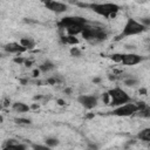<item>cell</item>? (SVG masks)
I'll use <instances>...</instances> for the list:
<instances>
[{
  "label": "cell",
  "instance_id": "obj_1",
  "mask_svg": "<svg viewBox=\"0 0 150 150\" xmlns=\"http://www.w3.org/2000/svg\"><path fill=\"white\" fill-rule=\"evenodd\" d=\"M88 8L94 11L96 14L102 15L104 18H114L117 12L120 11V6L112 2H104V4H97V2H89Z\"/></svg>",
  "mask_w": 150,
  "mask_h": 150
},
{
  "label": "cell",
  "instance_id": "obj_2",
  "mask_svg": "<svg viewBox=\"0 0 150 150\" xmlns=\"http://www.w3.org/2000/svg\"><path fill=\"white\" fill-rule=\"evenodd\" d=\"M107 93L110 97V103L109 104L115 107V108L130 102V96L120 87H115V88L108 90Z\"/></svg>",
  "mask_w": 150,
  "mask_h": 150
},
{
  "label": "cell",
  "instance_id": "obj_3",
  "mask_svg": "<svg viewBox=\"0 0 150 150\" xmlns=\"http://www.w3.org/2000/svg\"><path fill=\"white\" fill-rule=\"evenodd\" d=\"M148 28L144 27L139 21H137L136 19H128L123 29H122V33H121V36H132V35H137V34H141L143 33L144 30H146Z\"/></svg>",
  "mask_w": 150,
  "mask_h": 150
},
{
  "label": "cell",
  "instance_id": "obj_4",
  "mask_svg": "<svg viewBox=\"0 0 150 150\" xmlns=\"http://www.w3.org/2000/svg\"><path fill=\"white\" fill-rule=\"evenodd\" d=\"M136 112H138V107L136 103H131V102L122 104L120 107H116L111 111V114L114 116H118V117H128V116H131Z\"/></svg>",
  "mask_w": 150,
  "mask_h": 150
},
{
  "label": "cell",
  "instance_id": "obj_5",
  "mask_svg": "<svg viewBox=\"0 0 150 150\" xmlns=\"http://www.w3.org/2000/svg\"><path fill=\"white\" fill-rule=\"evenodd\" d=\"M77 23H87V20L82 16H64L59 22V27L62 29H67Z\"/></svg>",
  "mask_w": 150,
  "mask_h": 150
},
{
  "label": "cell",
  "instance_id": "obj_6",
  "mask_svg": "<svg viewBox=\"0 0 150 150\" xmlns=\"http://www.w3.org/2000/svg\"><path fill=\"white\" fill-rule=\"evenodd\" d=\"M97 96L95 95H80L77 97V102L84 108V109H94L97 105Z\"/></svg>",
  "mask_w": 150,
  "mask_h": 150
},
{
  "label": "cell",
  "instance_id": "obj_7",
  "mask_svg": "<svg viewBox=\"0 0 150 150\" xmlns=\"http://www.w3.org/2000/svg\"><path fill=\"white\" fill-rule=\"evenodd\" d=\"M45 7L56 14H60V13H63L68 9V5L64 4V2H60V1H46L45 2Z\"/></svg>",
  "mask_w": 150,
  "mask_h": 150
},
{
  "label": "cell",
  "instance_id": "obj_8",
  "mask_svg": "<svg viewBox=\"0 0 150 150\" xmlns=\"http://www.w3.org/2000/svg\"><path fill=\"white\" fill-rule=\"evenodd\" d=\"M143 61V57L138 54H135V53H128V54H122V64L124 66H135V64H138Z\"/></svg>",
  "mask_w": 150,
  "mask_h": 150
},
{
  "label": "cell",
  "instance_id": "obj_9",
  "mask_svg": "<svg viewBox=\"0 0 150 150\" xmlns=\"http://www.w3.org/2000/svg\"><path fill=\"white\" fill-rule=\"evenodd\" d=\"M4 50L7 54H20L26 52V49L19 43V42H9L4 46Z\"/></svg>",
  "mask_w": 150,
  "mask_h": 150
},
{
  "label": "cell",
  "instance_id": "obj_10",
  "mask_svg": "<svg viewBox=\"0 0 150 150\" xmlns=\"http://www.w3.org/2000/svg\"><path fill=\"white\" fill-rule=\"evenodd\" d=\"M86 25L87 23H77V25H74V26H71V27H69V28L66 29L67 30V34L68 35H71V36H76L77 34H81Z\"/></svg>",
  "mask_w": 150,
  "mask_h": 150
},
{
  "label": "cell",
  "instance_id": "obj_11",
  "mask_svg": "<svg viewBox=\"0 0 150 150\" xmlns=\"http://www.w3.org/2000/svg\"><path fill=\"white\" fill-rule=\"evenodd\" d=\"M26 149H27L26 144L16 143V142H13V139H11L9 142H7L6 146L2 150H26Z\"/></svg>",
  "mask_w": 150,
  "mask_h": 150
},
{
  "label": "cell",
  "instance_id": "obj_12",
  "mask_svg": "<svg viewBox=\"0 0 150 150\" xmlns=\"http://www.w3.org/2000/svg\"><path fill=\"white\" fill-rule=\"evenodd\" d=\"M19 43L26 49V50H30L35 47V41L32 38H21Z\"/></svg>",
  "mask_w": 150,
  "mask_h": 150
},
{
  "label": "cell",
  "instance_id": "obj_13",
  "mask_svg": "<svg viewBox=\"0 0 150 150\" xmlns=\"http://www.w3.org/2000/svg\"><path fill=\"white\" fill-rule=\"evenodd\" d=\"M12 109L14 111H16V112H26V111H28L30 109V107L27 105L23 102H14L12 104Z\"/></svg>",
  "mask_w": 150,
  "mask_h": 150
},
{
  "label": "cell",
  "instance_id": "obj_14",
  "mask_svg": "<svg viewBox=\"0 0 150 150\" xmlns=\"http://www.w3.org/2000/svg\"><path fill=\"white\" fill-rule=\"evenodd\" d=\"M61 41L64 45H71V46L79 45V42H80L77 38L71 36V35H63V36H61Z\"/></svg>",
  "mask_w": 150,
  "mask_h": 150
},
{
  "label": "cell",
  "instance_id": "obj_15",
  "mask_svg": "<svg viewBox=\"0 0 150 150\" xmlns=\"http://www.w3.org/2000/svg\"><path fill=\"white\" fill-rule=\"evenodd\" d=\"M54 68H55L54 63H53L52 61H49V60L45 61L43 63H41V64L39 66V70H40V73H48V71H50V70L54 69Z\"/></svg>",
  "mask_w": 150,
  "mask_h": 150
},
{
  "label": "cell",
  "instance_id": "obj_16",
  "mask_svg": "<svg viewBox=\"0 0 150 150\" xmlns=\"http://www.w3.org/2000/svg\"><path fill=\"white\" fill-rule=\"evenodd\" d=\"M137 138L144 142H150V128H145L137 134Z\"/></svg>",
  "mask_w": 150,
  "mask_h": 150
},
{
  "label": "cell",
  "instance_id": "obj_17",
  "mask_svg": "<svg viewBox=\"0 0 150 150\" xmlns=\"http://www.w3.org/2000/svg\"><path fill=\"white\" fill-rule=\"evenodd\" d=\"M60 143V141L56 138V137H47L45 139V144L49 148H54V146H57Z\"/></svg>",
  "mask_w": 150,
  "mask_h": 150
},
{
  "label": "cell",
  "instance_id": "obj_18",
  "mask_svg": "<svg viewBox=\"0 0 150 150\" xmlns=\"http://www.w3.org/2000/svg\"><path fill=\"white\" fill-rule=\"evenodd\" d=\"M123 83L127 86V87H135L138 84V80L135 79V77H129V79H125L123 81Z\"/></svg>",
  "mask_w": 150,
  "mask_h": 150
},
{
  "label": "cell",
  "instance_id": "obj_19",
  "mask_svg": "<svg viewBox=\"0 0 150 150\" xmlns=\"http://www.w3.org/2000/svg\"><path fill=\"white\" fill-rule=\"evenodd\" d=\"M14 122L16 124H22V125H28L32 123V121L29 118H25V117H16V118H14Z\"/></svg>",
  "mask_w": 150,
  "mask_h": 150
},
{
  "label": "cell",
  "instance_id": "obj_20",
  "mask_svg": "<svg viewBox=\"0 0 150 150\" xmlns=\"http://www.w3.org/2000/svg\"><path fill=\"white\" fill-rule=\"evenodd\" d=\"M81 54H82V52H81L77 47L74 46V47L70 48V55H71V56H74V57H80Z\"/></svg>",
  "mask_w": 150,
  "mask_h": 150
},
{
  "label": "cell",
  "instance_id": "obj_21",
  "mask_svg": "<svg viewBox=\"0 0 150 150\" xmlns=\"http://www.w3.org/2000/svg\"><path fill=\"white\" fill-rule=\"evenodd\" d=\"M32 149L33 150H52V148L47 146L46 144H33Z\"/></svg>",
  "mask_w": 150,
  "mask_h": 150
},
{
  "label": "cell",
  "instance_id": "obj_22",
  "mask_svg": "<svg viewBox=\"0 0 150 150\" xmlns=\"http://www.w3.org/2000/svg\"><path fill=\"white\" fill-rule=\"evenodd\" d=\"M110 59H111L114 62L120 63V62H121V60H122V54H120V53H114V54H111V55H110Z\"/></svg>",
  "mask_w": 150,
  "mask_h": 150
},
{
  "label": "cell",
  "instance_id": "obj_23",
  "mask_svg": "<svg viewBox=\"0 0 150 150\" xmlns=\"http://www.w3.org/2000/svg\"><path fill=\"white\" fill-rule=\"evenodd\" d=\"M25 57H22V56H16V57H14L13 59V61L15 62V63H18V64H21V63H23L25 62Z\"/></svg>",
  "mask_w": 150,
  "mask_h": 150
},
{
  "label": "cell",
  "instance_id": "obj_24",
  "mask_svg": "<svg viewBox=\"0 0 150 150\" xmlns=\"http://www.w3.org/2000/svg\"><path fill=\"white\" fill-rule=\"evenodd\" d=\"M48 84H56L57 82H60V80H57L56 77H49V79H47V81H46Z\"/></svg>",
  "mask_w": 150,
  "mask_h": 150
},
{
  "label": "cell",
  "instance_id": "obj_25",
  "mask_svg": "<svg viewBox=\"0 0 150 150\" xmlns=\"http://www.w3.org/2000/svg\"><path fill=\"white\" fill-rule=\"evenodd\" d=\"M102 100H103V102H104L105 104H109V103H110V97H109L108 93H104V94L102 95Z\"/></svg>",
  "mask_w": 150,
  "mask_h": 150
},
{
  "label": "cell",
  "instance_id": "obj_26",
  "mask_svg": "<svg viewBox=\"0 0 150 150\" xmlns=\"http://www.w3.org/2000/svg\"><path fill=\"white\" fill-rule=\"evenodd\" d=\"M88 150H98V148H97L96 144H94V143H89V144H88Z\"/></svg>",
  "mask_w": 150,
  "mask_h": 150
},
{
  "label": "cell",
  "instance_id": "obj_27",
  "mask_svg": "<svg viewBox=\"0 0 150 150\" xmlns=\"http://www.w3.org/2000/svg\"><path fill=\"white\" fill-rule=\"evenodd\" d=\"M39 75H40V70H39V68H38V69H34V70H33V76H34V77H38Z\"/></svg>",
  "mask_w": 150,
  "mask_h": 150
},
{
  "label": "cell",
  "instance_id": "obj_28",
  "mask_svg": "<svg viewBox=\"0 0 150 150\" xmlns=\"http://www.w3.org/2000/svg\"><path fill=\"white\" fill-rule=\"evenodd\" d=\"M139 93H141V95H146L148 90H146V88H141L139 89Z\"/></svg>",
  "mask_w": 150,
  "mask_h": 150
},
{
  "label": "cell",
  "instance_id": "obj_29",
  "mask_svg": "<svg viewBox=\"0 0 150 150\" xmlns=\"http://www.w3.org/2000/svg\"><path fill=\"white\" fill-rule=\"evenodd\" d=\"M56 102H57V104H59V105H64V101H63L62 98H57V100H56Z\"/></svg>",
  "mask_w": 150,
  "mask_h": 150
},
{
  "label": "cell",
  "instance_id": "obj_30",
  "mask_svg": "<svg viewBox=\"0 0 150 150\" xmlns=\"http://www.w3.org/2000/svg\"><path fill=\"white\" fill-rule=\"evenodd\" d=\"M23 63H25V66H26V67H30L33 62H32V61H28V60H25V62H23Z\"/></svg>",
  "mask_w": 150,
  "mask_h": 150
},
{
  "label": "cell",
  "instance_id": "obj_31",
  "mask_svg": "<svg viewBox=\"0 0 150 150\" xmlns=\"http://www.w3.org/2000/svg\"><path fill=\"white\" fill-rule=\"evenodd\" d=\"M93 82H94V83H100V82H101V79H100V77H94V79H93Z\"/></svg>",
  "mask_w": 150,
  "mask_h": 150
},
{
  "label": "cell",
  "instance_id": "obj_32",
  "mask_svg": "<svg viewBox=\"0 0 150 150\" xmlns=\"http://www.w3.org/2000/svg\"><path fill=\"white\" fill-rule=\"evenodd\" d=\"M27 82H28L27 80H23V79H21V80H20V83H21V84H26Z\"/></svg>",
  "mask_w": 150,
  "mask_h": 150
},
{
  "label": "cell",
  "instance_id": "obj_33",
  "mask_svg": "<svg viewBox=\"0 0 150 150\" xmlns=\"http://www.w3.org/2000/svg\"><path fill=\"white\" fill-rule=\"evenodd\" d=\"M38 108H39L38 104H33V105H32V109H38Z\"/></svg>",
  "mask_w": 150,
  "mask_h": 150
},
{
  "label": "cell",
  "instance_id": "obj_34",
  "mask_svg": "<svg viewBox=\"0 0 150 150\" xmlns=\"http://www.w3.org/2000/svg\"><path fill=\"white\" fill-rule=\"evenodd\" d=\"M91 117H94V114H90V115H88V118H91Z\"/></svg>",
  "mask_w": 150,
  "mask_h": 150
},
{
  "label": "cell",
  "instance_id": "obj_35",
  "mask_svg": "<svg viewBox=\"0 0 150 150\" xmlns=\"http://www.w3.org/2000/svg\"><path fill=\"white\" fill-rule=\"evenodd\" d=\"M0 57H4V55H2V54H1V53H0Z\"/></svg>",
  "mask_w": 150,
  "mask_h": 150
}]
</instances>
